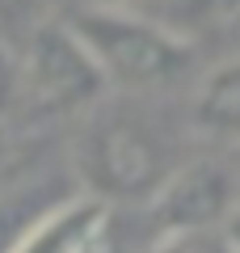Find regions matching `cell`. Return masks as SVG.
<instances>
[{"label": "cell", "instance_id": "8", "mask_svg": "<svg viewBox=\"0 0 240 253\" xmlns=\"http://www.w3.org/2000/svg\"><path fill=\"white\" fill-rule=\"evenodd\" d=\"M76 190L59 186V181H17L13 190L0 194V253H13L17 241L34 228V219L42 211H51L55 203H63Z\"/></svg>", "mask_w": 240, "mask_h": 253}, {"label": "cell", "instance_id": "12", "mask_svg": "<svg viewBox=\"0 0 240 253\" xmlns=\"http://www.w3.org/2000/svg\"><path fill=\"white\" fill-rule=\"evenodd\" d=\"M215 236H219V245H223L228 253H240V203L232 207V215L223 219V228H219Z\"/></svg>", "mask_w": 240, "mask_h": 253}, {"label": "cell", "instance_id": "1", "mask_svg": "<svg viewBox=\"0 0 240 253\" xmlns=\"http://www.w3.org/2000/svg\"><path fill=\"white\" fill-rule=\"evenodd\" d=\"M63 26L89 55L106 89L160 93L190 81L198 55L139 9H68Z\"/></svg>", "mask_w": 240, "mask_h": 253}, {"label": "cell", "instance_id": "10", "mask_svg": "<svg viewBox=\"0 0 240 253\" xmlns=\"http://www.w3.org/2000/svg\"><path fill=\"white\" fill-rule=\"evenodd\" d=\"M21 106V89H17V55L9 46H0V123Z\"/></svg>", "mask_w": 240, "mask_h": 253}, {"label": "cell", "instance_id": "13", "mask_svg": "<svg viewBox=\"0 0 240 253\" xmlns=\"http://www.w3.org/2000/svg\"><path fill=\"white\" fill-rule=\"evenodd\" d=\"M202 253H228V249L219 245V236H206V241H202Z\"/></svg>", "mask_w": 240, "mask_h": 253}, {"label": "cell", "instance_id": "4", "mask_svg": "<svg viewBox=\"0 0 240 253\" xmlns=\"http://www.w3.org/2000/svg\"><path fill=\"white\" fill-rule=\"evenodd\" d=\"M152 224L160 236H215L232 207L240 203L236 165L228 161H186L152 194Z\"/></svg>", "mask_w": 240, "mask_h": 253}, {"label": "cell", "instance_id": "7", "mask_svg": "<svg viewBox=\"0 0 240 253\" xmlns=\"http://www.w3.org/2000/svg\"><path fill=\"white\" fill-rule=\"evenodd\" d=\"M186 126L206 144L240 148V55L215 59L194 81Z\"/></svg>", "mask_w": 240, "mask_h": 253}, {"label": "cell", "instance_id": "5", "mask_svg": "<svg viewBox=\"0 0 240 253\" xmlns=\"http://www.w3.org/2000/svg\"><path fill=\"white\" fill-rule=\"evenodd\" d=\"M13 253H114L110 207L89 194H68L34 219Z\"/></svg>", "mask_w": 240, "mask_h": 253}, {"label": "cell", "instance_id": "6", "mask_svg": "<svg viewBox=\"0 0 240 253\" xmlns=\"http://www.w3.org/2000/svg\"><path fill=\"white\" fill-rule=\"evenodd\" d=\"M156 17L181 46L202 59V55H240V0H156L152 9Z\"/></svg>", "mask_w": 240, "mask_h": 253}, {"label": "cell", "instance_id": "2", "mask_svg": "<svg viewBox=\"0 0 240 253\" xmlns=\"http://www.w3.org/2000/svg\"><path fill=\"white\" fill-rule=\"evenodd\" d=\"M173 169L177 152L164 131L131 110H110L93 118L76 148V173L84 181V194L106 207L114 199H152Z\"/></svg>", "mask_w": 240, "mask_h": 253}, {"label": "cell", "instance_id": "11", "mask_svg": "<svg viewBox=\"0 0 240 253\" xmlns=\"http://www.w3.org/2000/svg\"><path fill=\"white\" fill-rule=\"evenodd\" d=\"M156 0H68V9H152Z\"/></svg>", "mask_w": 240, "mask_h": 253}, {"label": "cell", "instance_id": "15", "mask_svg": "<svg viewBox=\"0 0 240 253\" xmlns=\"http://www.w3.org/2000/svg\"><path fill=\"white\" fill-rule=\"evenodd\" d=\"M236 186H240V165H236Z\"/></svg>", "mask_w": 240, "mask_h": 253}, {"label": "cell", "instance_id": "14", "mask_svg": "<svg viewBox=\"0 0 240 253\" xmlns=\"http://www.w3.org/2000/svg\"><path fill=\"white\" fill-rule=\"evenodd\" d=\"M0 173H4V148H0Z\"/></svg>", "mask_w": 240, "mask_h": 253}, {"label": "cell", "instance_id": "9", "mask_svg": "<svg viewBox=\"0 0 240 253\" xmlns=\"http://www.w3.org/2000/svg\"><path fill=\"white\" fill-rule=\"evenodd\" d=\"M46 21H51V0H0V46L17 55Z\"/></svg>", "mask_w": 240, "mask_h": 253}, {"label": "cell", "instance_id": "3", "mask_svg": "<svg viewBox=\"0 0 240 253\" xmlns=\"http://www.w3.org/2000/svg\"><path fill=\"white\" fill-rule=\"evenodd\" d=\"M17 89L34 114L63 118L80 114L106 93L97 68L80 51L63 17H51L42 30L30 34V42L17 51Z\"/></svg>", "mask_w": 240, "mask_h": 253}]
</instances>
